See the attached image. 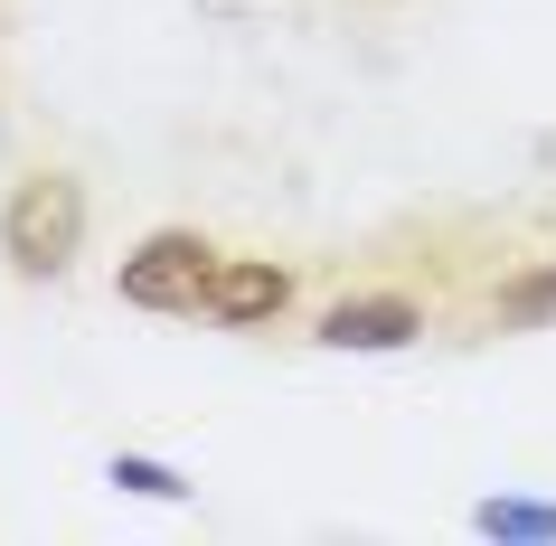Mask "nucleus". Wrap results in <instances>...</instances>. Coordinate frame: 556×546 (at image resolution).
I'll use <instances>...</instances> for the list:
<instances>
[{
  "label": "nucleus",
  "mask_w": 556,
  "mask_h": 546,
  "mask_svg": "<svg viewBox=\"0 0 556 546\" xmlns=\"http://www.w3.org/2000/svg\"><path fill=\"white\" fill-rule=\"evenodd\" d=\"M471 528H481V537H556V509L547 499H481Z\"/></svg>",
  "instance_id": "obj_5"
},
{
  "label": "nucleus",
  "mask_w": 556,
  "mask_h": 546,
  "mask_svg": "<svg viewBox=\"0 0 556 546\" xmlns=\"http://www.w3.org/2000/svg\"><path fill=\"white\" fill-rule=\"evenodd\" d=\"M293 302V274L283 264H217V283H207V312L227 320V330H255Z\"/></svg>",
  "instance_id": "obj_4"
},
{
  "label": "nucleus",
  "mask_w": 556,
  "mask_h": 546,
  "mask_svg": "<svg viewBox=\"0 0 556 546\" xmlns=\"http://www.w3.org/2000/svg\"><path fill=\"white\" fill-rule=\"evenodd\" d=\"M76 245H86V189L66 170H38L10 189V207H0V255L20 264L29 283H48V274H66L76 264Z\"/></svg>",
  "instance_id": "obj_1"
},
{
  "label": "nucleus",
  "mask_w": 556,
  "mask_h": 546,
  "mask_svg": "<svg viewBox=\"0 0 556 546\" xmlns=\"http://www.w3.org/2000/svg\"><path fill=\"white\" fill-rule=\"evenodd\" d=\"M415 330H425V312L396 302V292H378V302H330L321 312V348H406Z\"/></svg>",
  "instance_id": "obj_3"
},
{
  "label": "nucleus",
  "mask_w": 556,
  "mask_h": 546,
  "mask_svg": "<svg viewBox=\"0 0 556 546\" xmlns=\"http://www.w3.org/2000/svg\"><path fill=\"white\" fill-rule=\"evenodd\" d=\"M556 312V264L547 274H528V283H509L500 292V320H547Z\"/></svg>",
  "instance_id": "obj_7"
},
{
  "label": "nucleus",
  "mask_w": 556,
  "mask_h": 546,
  "mask_svg": "<svg viewBox=\"0 0 556 546\" xmlns=\"http://www.w3.org/2000/svg\"><path fill=\"white\" fill-rule=\"evenodd\" d=\"M114 481H123V490H142V499H179V490H189L170 461H142V453H114Z\"/></svg>",
  "instance_id": "obj_6"
},
{
  "label": "nucleus",
  "mask_w": 556,
  "mask_h": 546,
  "mask_svg": "<svg viewBox=\"0 0 556 546\" xmlns=\"http://www.w3.org/2000/svg\"><path fill=\"white\" fill-rule=\"evenodd\" d=\"M207 283H217V245L189 227H161L142 236V255H123V302H142V312H199Z\"/></svg>",
  "instance_id": "obj_2"
}]
</instances>
